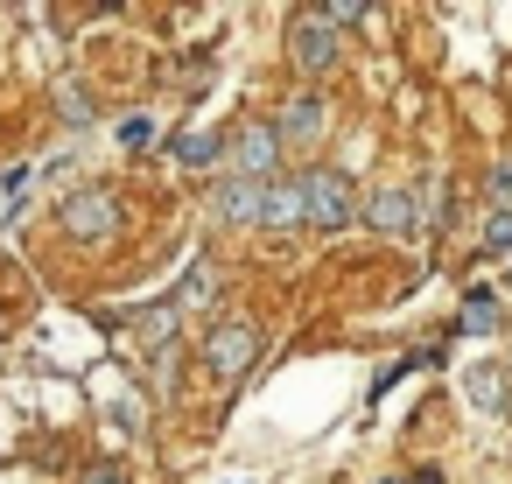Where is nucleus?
<instances>
[{
    "mask_svg": "<svg viewBox=\"0 0 512 484\" xmlns=\"http://www.w3.org/2000/svg\"><path fill=\"white\" fill-rule=\"evenodd\" d=\"M302 218L323 225V232H344V225L358 218L351 176H344V169H309V176H302Z\"/></svg>",
    "mask_w": 512,
    "mask_h": 484,
    "instance_id": "f257e3e1",
    "label": "nucleus"
},
{
    "mask_svg": "<svg viewBox=\"0 0 512 484\" xmlns=\"http://www.w3.org/2000/svg\"><path fill=\"white\" fill-rule=\"evenodd\" d=\"M253 358H260V330H253V323H218V330L204 337V365H211L218 379H239Z\"/></svg>",
    "mask_w": 512,
    "mask_h": 484,
    "instance_id": "f03ea898",
    "label": "nucleus"
},
{
    "mask_svg": "<svg viewBox=\"0 0 512 484\" xmlns=\"http://www.w3.org/2000/svg\"><path fill=\"white\" fill-rule=\"evenodd\" d=\"M274 141H281V148H316V141H323V99H316V92L288 99L281 120H274Z\"/></svg>",
    "mask_w": 512,
    "mask_h": 484,
    "instance_id": "7ed1b4c3",
    "label": "nucleus"
},
{
    "mask_svg": "<svg viewBox=\"0 0 512 484\" xmlns=\"http://www.w3.org/2000/svg\"><path fill=\"white\" fill-rule=\"evenodd\" d=\"M274 155H281L274 127H239V141H232V169H239L246 183H267V176H274Z\"/></svg>",
    "mask_w": 512,
    "mask_h": 484,
    "instance_id": "20e7f679",
    "label": "nucleus"
},
{
    "mask_svg": "<svg viewBox=\"0 0 512 484\" xmlns=\"http://www.w3.org/2000/svg\"><path fill=\"white\" fill-rule=\"evenodd\" d=\"M113 225H120V211H113V197H99V190H85V197L64 204V232H71V239H106Z\"/></svg>",
    "mask_w": 512,
    "mask_h": 484,
    "instance_id": "39448f33",
    "label": "nucleus"
},
{
    "mask_svg": "<svg viewBox=\"0 0 512 484\" xmlns=\"http://www.w3.org/2000/svg\"><path fill=\"white\" fill-rule=\"evenodd\" d=\"M295 64H302V71H330V64H337V36H330L323 15H302V22H295Z\"/></svg>",
    "mask_w": 512,
    "mask_h": 484,
    "instance_id": "423d86ee",
    "label": "nucleus"
},
{
    "mask_svg": "<svg viewBox=\"0 0 512 484\" xmlns=\"http://www.w3.org/2000/svg\"><path fill=\"white\" fill-rule=\"evenodd\" d=\"M260 211H267V183L232 176V183L218 190V218H232V225H260Z\"/></svg>",
    "mask_w": 512,
    "mask_h": 484,
    "instance_id": "0eeeda50",
    "label": "nucleus"
},
{
    "mask_svg": "<svg viewBox=\"0 0 512 484\" xmlns=\"http://www.w3.org/2000/svg\"><path fill=\"white\" fill-rule=\"evenodd\" d=\"M365 218H372L379 232H414V225H421V211H414L407 190H379V197L365 204Z\"/></svg>",
    "mask_w": 512,
    "mask_h": 484,
    "instance_id": "6e6552de",
    "label": "nucleus"
},
{
    "mask_svg": "<svg viewBox=\"0 0 512 484\" xmlns=\"http://www.w3.org/2000/svg\"><path fill=\"white\" fill-rule=\"evenodd\" d=\"M260 225H302V183H267Z\"/></svg>",
    "mask_w": 512,
    "mask_h": 484,
    "instance_id": "1a4fd4ad",
    "label": "nucleus"
},
{
    "mask_svg": "<svg viewBox=\"0 0 512 484\" xmlns=\"http://www.w3.org/2000/svg\"><path fill=\"white\" fill-rule=\"evenodd\" d=\"M456 323H463V330H470V337H491V330H498V302H491V295H484V288H477V295H470V302H463V316H456Z\"/></svg>",
    "mask_w": 512,
    "mask_h": 484,
    "instance_id": "9d476101",
    "label": "nucleus"
},
{
    "mask_svg": "<svg viewBox=\"0 0 512 484\" xmlns=\"http://www.w3.org/2000/svg\"><path fill=\"white\" fill-rule=\"evenodd\" d=\"M176 162H183V169H211V162H218V141H211V134H176Z\"/></svg>",
    "mask_w": 512,
    "mask_h": 484,
    "instance_id": "9b49d317",
    "label": "nucleus"
},
{
    "mask_svg": "<svg viewBox=\"0 0 512 484\" xmlns=\"http://www.w3.org/2000/svg\"><path fill=\"white\" fill-rule=\"evenodd\" d=\"M470 400H477V407H505V386H498V365H470Z\"/></svg>",
    "mask_w": 512,
    "mask_h": 484,
    "instance_id": "f8f14e48",
    "label": "nucleus"
},
{
    "mask_svg": "<svg viewBox=\"0 0 512 484\" xmlns=\"http://www.w3.org/2000/svg\"><path fill=\"white\" fill-rule=\"evenodd\" d=\"M484 253H512V211H491V225H484Z\"/></svg>",
    "mask_w": 512,
    "mask_h": 484,
    "instance_id": "ddd939ff",
    "label": "nucleus"
},
{
    "mask_svg": "<svg viewBox=\"0 0 512 484\" xmlns=\"http://www.w3.org/2000/svg\"><path fill=\"white\" fill-rule=\"evenodd\" d=\"M323 22H330V29H358L365 8H358V0H337V8H323Z\"/></svg>",
    "mask_w": 512,
    "mask_h": 484,
    "instance_id": "4468645a",
    "label": "nucleus"
},
{
    "mask_svg": "<svg viewBox=\"0 0 512 484\" xmlns=\"http://www.w3.org/2000/svg\"><path fill=\"white\" fill-rule=\"evenodd\" d=\"M491 204H498V211H512V162H498V169H491Z\"/></svg>",
    "mask_w": 512,
    "mask_h": 484,
    "instance_id": "2eb2a0df",
    "label": "nucleus"
},
{
    "mask_svg": "<svg viewBox=\"0 0 512 484\" xmlns=\"http://www.w3.org/2000/svg\"><path fill=\"white\" fill-rule=\"evenodd\" d=\"M92 484H127V477H120V470H99V477H92Z\"/></svg>",
    "mask_w": 512,
    "mask_h": 484,
    "instance_id": "dca6fc26",
    "label": "nucleus"
}]
</instances>
